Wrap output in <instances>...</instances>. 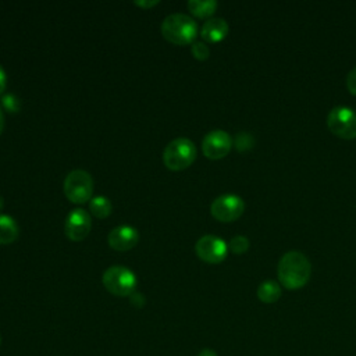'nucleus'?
<instances>
[{
    "instance_id": "9b49d317",
    "label": "nucleus",
    "mask_w": 356,
    "mask_h": 356,
    "mask_svg": "<svg viewBox=\"0 0 356 356\" xmlns=\"http://www.w3.org/2000/svg\"><path fill=\"white\" fill-rule=\"evenodd\" d=\"M139 241V231L132 225H118L113 228L107 236L110 248L114 250H129L136 246Z\"/></svg>"
},
{
    "instance_id": "39448f33",
    "label": "nucleus",
    "mask_w": 356,
    "mask_h": 356,
    "mask_svg": "<svg viewBox=\"0 0 356 356\" xmlns=\"http://www.w3.org/2000/svg\"><path fill=\"white\" fill-rule=\"evenodd\" d=\"M63 188L70 202L82 204L92 199L93 178L88 171L76 168L67 174V177L64 178Z\"/></svg>"
},
{
    "instance_id": "7ed1b4c3",
    "label": "nucleus",
    "mask_w": 356,
    "mask_h": 356,
    "mask_svg": "<svg viewBox=\"0 0 356 356\" xmlns=\"http://www.w3.org/2000/svg\"><path fill=\"white\" fill-rule=\"evenodd\" d=\"M196 159L195 143L184 136L175 138L167 143L163 152V163L168 170L181 171L188 168Z\"/></svg>"
},
{
    "instance_id": "4be33fe9",
    "label": "nucleus",
    "mask_w": 356,
    "mask_h": 356,
    "mask_svg": "<svg viewBox=\"0 0 356 356\" xmlns=\"http://www.w3.org/2000/svg\"><path fill=\"white\" fill-rule=\"evenodd\" d=\"M131 302H132L135 306L142 307V306L145 305V298H143V295H142V293L134 292V293L131 295Z\"/></svg>"
},
{
    "instance_id": "6ab92c4d",
    "label": "nucleus",
    "mask_w": 356,
    "mask_h": 356,
    "mask_svg": "<svg viewBox=\"0 0 356 356\" xmlns=\"http://www.w3.org/2000/svg\"><path fill=\"white\" fill-rule=\"evenodd\" d=\"M253 145V136L248 132H239L235 138V146L238 150L243 152V150H248L249 147H252Z\"/></svg>"
},
{
    "instance_id": "bb28decb",
    "label": "nucleus",
    "mask_w": 356,
    "mask_h": 356,
    "mask_svg": "<svg viewBox=\"0 0 356 356\" xmlns=\"http://www.w3.org/2000/svg\"><path fill=\"white\" fill-rule=\"evenodd\" d=\"M4 207V197L0 195V210Z\"/></svg>"
},
{
    "instance_id": "2eb2a0df",
    "label": "nucleus",
    "mask_w": 356,
    "mask_h": 356,
    "mask_svg": "<svg viewBox=\"0 0 356 356\" xmlns=\"http://www.w3.org/2000/svg\"><path fill=\"white\" fill-rule=\"evenodd\" d=\"M217 8L216 0H189L188 1V10L199 17V18H207L210 17Z\"/></svg>"
},
{
    "instance_id": "423d86ee",
    "label": "nucleus",
    "mask_w": 356,
    "mask_h": 356,
    "mask_svg": "<svg viewBox=\"0 0 356 356\" xmlns=\"http://www.w3.org/2000/svg\"><path fill=\"white\" fill-rule=\"evenodd\" d=\"M328 129L343 139L356 138V111L350 107L337 106L327 115Z\"/></svg>"
},
{
    "instance_id": "dca6fc26",
    "label": "nucleus",
    "mask_w": 356,
    "mask_h": 356,
    "mask_svg": "<svg viewBox=\"0 0 356 356\" xmlns=\"http://www.w3.org/2000/svg\"><path fill=\"white\" fill-rule=\"evenodd\" d=\"M89 210L90 213L97 217V218H106L111 214L113 210V204L110 202L108 197L103 196V195H97L95 197L90 199L89 202Z\"/></svg>"
},
{
    "instance_id": "b1692460",
    "label": "nucleus",
    "mask_w": 356,
    "mask_h": 356,
    "mask_svg": "<svg viewBox=\"0 0 356 356\" xmlns=\"http://www.w3.org/2000/svg\"><path fill=\"white\" fill-rule=\"evenodd\" d=\"M6 85H7V75H6V71L3 70V67L0 65V95L4 92Z\"/></svg>"
},
{
    "instance_id": "cd10ccee",
    "label": "nucleus",
    "mask_w": 356,
    "mask_h": 356,
    "mask_svg": "<svg viewBox=\"0 0 356 356\" xmlns=\"http://www.w3.org/2000/svg\"><path fill=\"white\" fill-rule=\"evenodd\" d=\"M0 342H1V338H0Z\"/></svg>"
},
{
    "instance_id": "1a4fd4ad",
    "label": "nucleus",
    "mask_w": 356,
    "mask_h": 356,
    "mask_svg": "<svg viewBox=\"0 0 356 356\" xmlns=\"http://www.w3.org/2000/svg\"><path fill=\"white\" fill-rule=\"evenodd\" d=\"M232 147V138L222 129L207 132L202 140V150L207 159L218 160L228 154Z\"/></svg>"
},
{
    "instance_id": "4468645a",
    "label": "nucleus",
    "mask_w": 356,
    "mask_h": 356,
    "mask_svg": "<svg viewBox=\"0 0 356 356\" xmlns=\"http://www.w3.org/2000/svg\"><path fill=\"white\" fill-rule=\"evenodd\" d=\"M257 298L263 303H274L281 298V286L273 280H266L257 286Z\"/></svg>"
},
{
    "instance_id": "6e6552de",
    "label": "nucleus",
    "mask_w": 356,
    "mask_h": 356,
    "mask_svg": "<svg viewBox=\"0 0 356 356\" xmlns=\"http://www.w3.org/2000/svg\"><path fill=\"white\" fill-rule=\"evenodd\" d=\"M195 252L206 263H221L227 257L228 245L216 235H203L195 245Z\"/></svg>"
},
{
    "instance_id": "5701e85b",
    "label": "nucleus",
    "mask_w": 356,
    "mask_h": 356,
    "mask_svg": "<svg viewBox=\"0 0 356 356\" xmlns=\"http://www.w3.org/2000/svg\"><path fill=\"white\" fill-rule=\"evenodd\" d=\"M135 4L142 7V8H150V7L156 6V4H159V0H136Z\"/></svg>"
},
{
    "instance_id": "412c9836",
    "label": "nucleus",
    "mask_w": 356,
    "mask_h": 356,
    "mask_svg": "<svg viewBox=\"0 0 356 356\" xmlns=\"http://www.w3.org/2000/svg\"><path fill=\"white\" fill-rule=\"evenodd\" d=\"M346 86L352 95H356V67H353L346 76Z\"/></svg>"
},
{
    "instance_id": "f8f14e48",
    "label": "nucleus",
    "mask_w": 356,
    "mask_h": 356,
    "mask_svg": "<svg viewBox=\"0 0 356 356\" xmlns=\"http://www.w3.org/2000/svg\"><path fill=\"white\" fill-rule=\"evenodd\" d=\"M228 29H229L228 24L224 18L211 17L202 25L200 36L209 43H216V42L222 40L227 36Z\"/></svg>"
},
{
    "instance_id": "aec40b11",
    "label": "nucleus",
    "mask_w": 356,
    "mask_h": 356,
    "mask_svg": "<svg viewBox=\"0 0 356 356\" xmlns=\"http://www.w3.org/2000/svg\"><path fill=\"white\" fill-rule=\"evenodd\" d=\"M3 106H4L8 111L15 113V111L19 110V100H18L14 95L8 93V95L3 96Z\"/></svg>"
},
{
    "instance_id": "a211bd4d",
    "label": "nucleus",
    "mask_w": 356,
    "mask_h": 356,
    "mask_svg": "<svg viewBox=\"0 0 356 356\" xmlns=\"http://www.w3.org/2000/svg\"><path fill=\"white\" fill-rule=\"evenodd\" d=\"M191 51H192L193 57L197 58V60H206L210 54L209 46L204 42H200V40H195L191 44Z\"/></svg>"
},
{
    "instance_id": "a878e982",
    "label": "nucleus",
    "mask_w": 356,
    "mask_h": 356,
    "mask_svg": "<svg viewBox=\"0 0 356 356\" xmlns=\"http://www.w3.org/2000/svg\"><path fill=\"white\" fill-rule=\"evenodd\" d=\"M3 129H4V114H3V110L0 107V134L3 132Z\"/></svg>"
},
{
    "instance_id": "20e7f679",
    "label": "nucleus",
    "mask_w": 356,
    "mask_h": 356,
    "mask_svg": "<svg viewBox=\"0 0 356 356\" xmlns=\"http://www.w3.org/2000/svg\"><path fill=\"white\" fill-rule=\"evenodd\" d=\"M102 282L104 288L115 296H131L138 284L134 271L120 264L108 267L102 275Z\"/></svg>"
},
{
    "instance_id": "ddd939ff",
    "label": "nucleus",
    "mask_w": 356,
    "mask_h": 356,
    "mask_svg": "<svg viewBox=\"0 0 356 356\" xmlns=\"http://www.w3.org/2000/svg\"><path fill=\"white\" fill-rule=\"evenodd\" d=\"M18 224L8 214H0V245L13 243L18 238Z\"/></svg>"
},
{
    "instance_id": "0eeeda50",
    "label": "nucleus",
    "mask_w": 356,
    "mask_h": 356,
    "mask_svg": "<svg viewBox=\"0 0 356 356\" xmlns=\"http://www.w3.org/2000/svg\"><path fill=\"white\" fill-rule=\"evenodd\" d=\"M243 210H245V202L242 200L241 196L234 193L220 195L210 204L211 216L221 222H229L239 218Z\"/></svg>"
},
{
    "instance_id": "393cba45",
    "label": "nucleus",
    "mask_w": 356,
    "mask_h": 356,
    "mask_svg": "<svg viewBox=\"0 0 356 356\" xmlns=\"http://www.w3.org/2000/svg\"><path fill=\"white\" fill-rule=\"evenodd\" d=\"M196 356H217V353L213 349L206 348V349H202Z\"/></svg>"
},
{
    "instance_id": "f03ea898",
    "label": "nucleus",
    "mask_w": 356,
    "mask_h": 356,
    "mask_svg": "<svg viewBox=\"0 0 356 356\" xmlns=\"http://www.w3.org/2000/svg\"><path fill=\"white\" fill-rule=\"evenodd\" d=\"M160 31L161 35L174 44H192L197 35V24L188 14L172 13L163 19Z\"/></svg>"
},
{
    "instance_id": "f257e3e1",
    "label": "nucleus",
    "mask_w": 356,
    "mask_h": 356,
    "mask_svg": "<svg viewBox=\"0 0 356 356\" xmlns=\"http://www.w3.org/2000/svg\"><path fill=\"white\" fill-rule=\"evenodd\" d=\"M310 274L312 264L302 252L289 250L278 261V280L288 289H298L306 285Z\"/></svg>"
},
{
    "instance_id": "f3484780",
    "label": "nucleus",
    "mask_w": 356,
    "mask_h": 356,
    "mask_svg": "<svg viewBox=\"0 0 356 356\" xmlns=\"http://www.w3.org/2000/svg\"><path fill=\"white\" fill-rule=\"evenodd\" d=\"M228 248H229L231 252H234L236 254H241V253L248 250L249 239L245 235H235V236L231 238V241L228 243Z\"/></svg>"
},
{
    "instance_id": "9d476101",
    "label": "nucleus",
    "mask_w": 356,
    "mask_h": 356,
    "mask_svg": "<svg viewBox=\"0 0 356 356\" xmlns=\"http://www.w3.org/2000/svg\"><path fill=\"white\" fill-rule=\"evenodd\" d=\"M92 228V217L83 209H74L68 213L64 222L65 235L75 242L85 239Z\"/></svg>"
}]
</instances>
